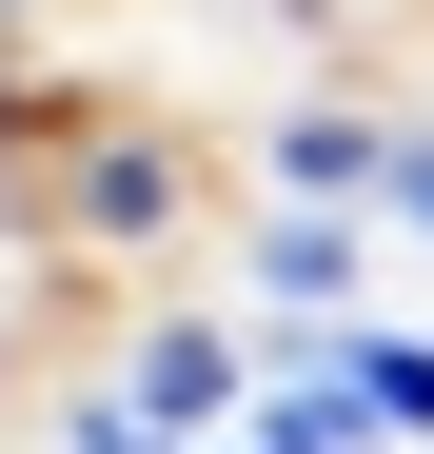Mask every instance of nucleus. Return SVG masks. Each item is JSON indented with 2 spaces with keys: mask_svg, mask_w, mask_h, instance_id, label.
Instances as JSON below:
<instances>
[{
  "mask_svg": "<svg viewBox=\"0 0 434 454\" xmlns=\"http://www.w3.org/2000/svg\"><path fill=\"white\" fill-rule=\"evenodd\" d=\"M217 238H237L217 217V119H159V99H59L40 119V257L198 296L178 257H217Z\"/></svg>",
  "mask_w": 434,
  "mask_h": 454,
  "instance_id": "nucleus-1",
  "label": "nucleus"
},
{
  "mask_svg": "<svg viewBox=\"0 0 434 454\" xmlns=\"http://www.w3.org/2000/svg\"><path fill=\"white\" fill-rule=\"evenodd\" d=\"M395 119H415V99H376V80H297V99L237 119V178H257V198H355V217H376Z\"/></svg>",
  "mask_w": 434,
  "mask_h": 454,
  "instance_id": "nucleus-4",
  "label": "nucleus"
},
{
  "mask_svg": "<svg viewBox=\"0 0 434 454\" xmlns=\"http://www.w3.org/2000/svg\"><path fill=\"white\" fill-rule=\"evenodd\" d=\"M316 356L376 395V434H395V454H434V317H336Z\"/></svg>",
  "mask_w": 434,
  "mask_h": 454,
  "instance_id": "nucleus-5",
  "label": "nucleus"
},
{
  "mask_svg": "<svg viewBox=\"0 0 434 454\" xmlns=\"http://www.w3.org/2000/svg\"><path fill=\"white\" fill-rule=\"evenodd\" d=\"M376 217H395L415 257H434V119H395V178H376Z\"/></svg>",
  "mask_w": 434,
  "mask_h": 454,
  "instance_id": "nucleus-7",
  "label": "nucleus"
},
{
  "mask_svg": "<svg viewBox=\"0 0 434 454\" xmlns=\"http://www.w3.org/2000/svg\"><path fill=\"white\" fill-rule=\"evenodd\" d=\"M376 238L395 217H355V198H257L237 238H217V296H237L257 336H336V317H376Z\"/></svg>",
  "mask_w": 434,
  "mask_h": 454,
  "instance_id": "nucleus-2",
  "label": "nucleus"
},
{
  "mask_svg": "<svg viewBox=\"0 0 434 454\" xmlns=\"http://www.w3.org/2000/svg\"><path fill=\"white\" fill-rule=\"evenodd\" d=\"M0 415H20V296H0Z\"/></svg>",
  "mask_w": 434,
  "mask_h": 454,
  "instance_id": "nucleus-8",
  "label": "nucleus"
},
{
  "mask_svg": "<svg viewBox=\"0 0 434 454\" xmlns=\"http://www.w3.org/2000/svg\"><path fill=\"white\" fill-rule=\"evenodd\" d=\"M40 434H59V454H178L159 415L119 395V375H59V395H40Z\"/></svg>",
  "mask_w": 434,
  "mask_h": 454,
  "instance_id": "nucleus-6",
  "label": "nucleus"
},
{
  "mask_svg": "<svg viewBox=\"0 0 434 454\" xmlns=\"http://www.w3.org/2000/svg\"><path fill=\"white\" fill-rule=\"evenodd\" d=\"M99 375H119V395L159 415L178 454H217V434H257V317H237L217 277H198V296H159V317H138V336H119Z\"/></svg>",
  "mask_w": 434,
  "mask_h": 454,
  "instance_id": "nucleus-3",
  "label": "nucleus"
},
{
  "mask_svg": "<svg viewBox=\"0 0 434 454\" xmlns=\"http://www.w3.org/2000/svg\"><path fill=\"white\" fill-rule=\"evenodd\" d=\"M217 454H276V434H217Z\"/></svg>",
  "mask_w": 434,
  "mask_h": 454,
  "instance_id": "nucleus-9",
  "label": "nucleus"
}]
</instances>
